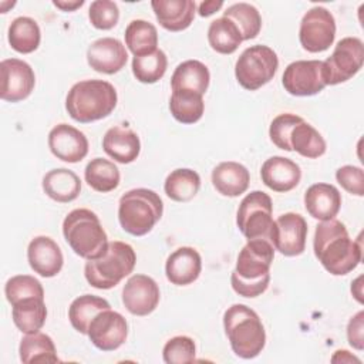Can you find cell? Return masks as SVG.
<instances>
[{"label": "cell", "instance_id": "obj_1", "mask_svg": "<svg viewBox=\"0 0 364 364\" xmlns=\"http://www.w3.org/2000/svg\"><path fill=\"white\" fill-rule=\"evenodd\" d=\"M313 249L318 262L333 276L353 272L363 259L361 239L353 240L346 225L337 219L323 220L317 225Z\"/></svg>", "mask_w": 364, "mask_h": 364}, {"label": "cell", "instance_id": "obj_2", "mask_svg": "<svg viewBox=\"0 0 364 364\" xmlns=\"http://www.w3.org/2000/svg\"><path fill=\"white\" fill-rule=\"evenodd\" d=\"M117 90L108 81L84 80L70 88L65 109L74 121L88 124L108 117L117 107Z\"/></svg>", "mask_w": 364, "mask_h": 364}, {"label": "cell", "instance_id": "obj_3", "mask_svg": "<svg viewBox=\"0 0 364 364\" xmlns=\"http://www.w3.org/2000/svg\"><path fill=\"white\" fill-rule=\"evenodd\" d=\"M223 327L233 353L245 360L257 357L266 344L259 314L246 304H232L223 314Z\"/></svg>", "mask_w": 364, "mask_h": 364}, {"label": "cell", "instance_id": "obj_4", "mask_svg": "<svg viewBox=\"0 0 364 364\" xmlns=\"http://www.w3.org/2000/svg\"><path fill=\"white\" fill-rule=\"evenodd\" d=\"M63 235L74 253L87 260L102 256L109 243L97 213L85 208L74 209L65 216Z\"/></svg>", "mask_w": 364, "mask_h": 364}, {"label": "cell", "instance_id": "obj_5", "mask_svg": "<svg viewBox=\"0 0 364 364\" xmlns=\"http://www.w3.org/2000/svg\"><path fill=\"white\" fill-rule=\"evenodd\" d=\"M164 213L161 196L146 188L125 192L118 203V220L121 228L132 236L149 233Z\"/></svg>", "mask_w": 364, "mask_h": 364}, {"label": "cell", "instance_id": "obj_6", "mask_svg": "<svg viewBox=\"0 0 364 364\" xmlns=\"http://www.w3.org/2000/svg\"><path fill=\"white\" fill-rule=\"evenodd\" d=\"M136 255L131 245L119 240L109 242L102 256L87 260L84 276L87 282L100 290L115 287L135 267Z\"/></svg>", "mask_w": 364, "mask_h": 364}, {"label": "cell", "instance_id": "obj_7", "mask_svg": "<svg viewBox=\"0 0 364 364\" xmlns=\"http://www.w3.org/2000/svg\"><path fill=\"white\" fill-rule=\"evenodd\" d=\"M279 58L273 48L263 44L247 47L237 58L235 75L237 82L249 91H256L273 80Z\"/></svg>", "mask_w": 364, "mask_h": 364}, {"label": "cell", "instance_id": "obj_8", "mask_svg": "<svg viewBox=\"0 0 364 364\" xmlns=\"http://www.w3.org/2000/svg\"><path fill=\"white\" fill-rule=\"evenodd\" d=\"M273 203L267 193L253 191L247 193L237 209L236 223L243 236L249 239H266L270 242L273 220Z\"/></svg>", "mask_w": 364, "mask_h": 364}, {"label": "cell", "instance_id": "obj_9", "mask_svg": "<svg viewBox=\"0 0 364 364\" xmlns=\"http://www.w3.org/2000/svg\"><path fill=\"white\" fill-rule=\"evenodd\" d=\"M364 63V44L358 37H344L333 54L323 61V74L327 85H337L353 78Z\"/></svg>", "mask_w": 364, "mask_h": 364}, {"label": "cell", "instance_id": "obj_10", "mask_svg": "<svg viewBox=\"0 0 364 364\" xmlns=\"http://www.w3.org/2000/svg\"><path fill=\"white\" fill-rule=\"evenodd\" d=\"M336 37V20L333 14L321 6L311 7L300 21L299 40L309 53L326 51Z\"/></svg>", "mask_w": 364, "mask_h": 364}, {"label": "cell", "instance_id": "obj_11", "mask_svg": "<svg viewBox=\"0 0 364 364\" xmlns=\"http://www.w3.org/2000/svg\"><path fill=\"white\" fill-rule=\"evenodd\" d=\"M284 90L296 97L316 95L327 87L323 74V61L297 60L290 63L283 73Z\"/></svg>", "mask_w": 364, "mask_h": 364}, {"label": "cell", "instance_id": "obj_12", "mask_svg": "<svg viewBox=\"0 0 364 364\" xmlns=\"http://www.w3.org/2000/svg\"><path fill=\"white\" fill-rule=\"evenodd\" d=\"M307 230V222L301 215L294 212L283 213L274 220L270 243L284 256H299L306 249Z\"/></svg>", "mask_w": 364, "mask_h": 364}, {"label": "cell", "instance_id": "obj_13", "mask_svg": "<svg viewBox=\"0 0 364 364\" xmlns=\"http://www.w3.org/2000/svg\"><path fill=\"white\" fill-rule=\"evenodd\" d=\"M87 336L98 350L114 351L125 343L128 337V323L121 313L107 309L91 320Z\"/></svg>", "mask_w": 364, "mask_h": 364}, {"label": "cell", "instance_id": "obj_14", "mask_svg": "<svg viewBox=\"0 0 364 364\" xmlns=\"http://www.w3.org/2000/svg\"><path fill=\"white\" fill-rule=\"evenodd\" d=\"M0 98L9 102L26 100L36 85V75L30 64L18 58H6L0 63Z\"/></svg>", "mask_w": 364, "mask_h": 364}, {"label": "cell", "instance_id": "obj_15", "mask_svg": "<svg viewBox=\"0 0 364 364\" xmlns=\"http://www.w3.org/2000/svg\"><path fill=\"white\" fill-rule=\"evenodd\" d=\"M274 247L266 239H249L237 255L235 273L246 280L259 279L270 273Z\"/></svg>", "mask_w": 364, "mask_h": 364}, {"label": "cell", "instance_id": "obj_16", "mask_svg": "<svg viewBox=\"0 0 364 364\" xmlns=\"http://www.w3.org/2000/svg\"><path fill=\"white\" fill-rule=\"evenodd\" d=\"M161 299L156 282L146 274L131 276L122 289V303L134 316L151 314Z\"/></svg>", "mask_w": 364, "mask_h": 364}, {"label": "cell", "instance_id": "obj_17", "mask_svg": "<svg viewBox=\"0 0 364 364\" xmlns=\"http://www.w3.org/2000/svg\"><path fill=\"white\" fill-rule=\"evenodd\" d=\"M48 148L55 158L75 164L87 156L88 139L80 129L68 124H58L48 134Z\"/></svg>", "mask_w": 364, "mask_h": 364}, {"label": "cell", "instance_id": "obj_18", "mask_svg": "<svg viewBox=\"0 0 364 364\" xmlns=\"http://www.w3.org/2000/svg\"><path fill=\"white\" fill-rule=\"evenodd\" d=\"M128 60L125 46L112 37H102L90 44L87 50L88 65L102 74H115L124 68Z\"/></svg>", "mask_w": 364, "mask_h": 364}, {"label": "cell", "instance_id": "obj_19", "mask_svg": "<svg viewBox=\"0 0 364 364\" xmlns=\"http://www.w3.org/2000/svg\"><path fill=\"white\" fill-rule=\"evenodd\" d=\"M27 259L34 273L43 277L57 276L64 263L60 246L48 236H37L28 243Z\"/></svg>", "mask_w": 364, "mask_h": 364}, {"label": "cell", "instance_id": "obj_20", "mask_svg": "<svg viewBox=\"0 0 364 364\" xmlns=\"http://www.w3.org/2000/svg\"><path fill=\"white\" fill-rule=\"evenodd\" d=\"M202 270V257L191 246H182L172 252L165 263L166 279L175 286H188L193 283Z\"/></svg>", "mask_w": 364, "mask_h": 364}, {"label": "cell", "instance_id": "obj_21", "mask_svg": "<svg viewBox=\"0 0 364 364\" xmlns=\"http://www.w3.org/2000/svg\"><path fill=\"white\" fill-rule=\"evenodd\" d=\"M262 182L274 192H289L294 189L301 179L300 166L284 156H272L266 159L260 169Z\"/></svg>", "mask_w": 364, "mask_h": 364}, {"label": "cell", "instance_id": "obj_22", "mask_svg": "<svg viewBox=\"0 0 364 364\" xmlns=\"http://www.w3.org/2000/svg\"><path fill=\"white\" fill-rule=\"evenodd\" d=\"M307 213L318 220L334 219L341 208V193L330 183H314L304 193Z\"/></svg>", "mask_w": 364, "mask_h": 364}, {"label": "cell", "instance_id": "obj_23", "mask_svg": "<svg viewBox=\"0 0 364 364\" xmlns=\"http://www.w3.org/2000/svg\"><path fill=\"white\" fill-rule=\"evenodd\" d=\"M151 7L158 23L168 31L188 28L196 10V4L192 0H152Z\"/></svg>", "mask_w": 364, "mask_h": 364}, {"label": "cell", "instance_id": "obj_24", "mask_svg": "<svg viewBox=\"0 0 364 364\" xmlns=\"http://www.w3.org/2000/svg\"><path fill=\"white\" fill-rule=\"evenodd\" d=\"M104 152L119 164L134 162L141 152L139 136L129 128L115 125L102 138Z\"/></svg>", "mask_w": 364, "mask_h": 364}, {"label": "cell", "instance_id": "obj_25", "mask_svg": "<svg viewBox=\"0 0 364 364\" xmlns=\"http://www.w3.org/2000/svg\"><path fill=\"white\" fill-rule=\"evenodd\" d=\"M250 173L246 166L235 161H226L216 165L212 171V183L215 189L229 198L245 193L249 188Z\"/></svg>", "mask_w": 364, "mask_h": 364}, {"label": "cell", "instance_id": "obj_26", "mask_svg": "<svg viewBox=\"0 0 364 364\" xmlns=\"http://www.w3.org/2000/svg\"><path fill=\"white\" fill-rule=\"evenodd\" d=\"M43 191L53 200L68 203L78 198L81 192V181L75 172L67 168L51 169L43 178Z\"/></svg>", "mask_w": 364, "mask_h": 364}, {"label": "cell", "instance_id": "obj_27", "mask_svg": "<svg viewBox=\"0 0 364 364\" xmlns=\"http://www.w3.org/2000/svg\"><path fill=\"white\" fill-rule=\"evenodd\" d=\"M210 74L208 67L198 60H186L175 68L171 77L172 91L185 90L203 95L209 87Z\"/></svg>", "mask_w": 364, "mask_h": 364}, {"label": "cell", "instance_id": "obj_28", "mask_svg": "<svg viewBox=\"0 0 364 364\" xmlns=\"http://www.w3.org/2000/svg\"><path fill=\"white\" fill-rule=\"evenodd\" d=\"M11 318L14 326L24 334H33L41 330L47 318L44 299L30 297L13 304Z\"/></svg>", "mask_w": 364, "mask_h": 364}, {"label": "cell", "instance_id": "obj_29", "mask_svg": "<svg viewBox=\"0 0 364 364\" xmlns=\"http://www.w3.org/2000/svg\"><path fill=\"white\" fill-rule=\"evenodd\" d=\"M20 360L24 364H37V363H57L58 355L54 346V341L50 336L44 333L27 334L21 338L18 346Z\"/></svg>", "mask_w": 364, "mask_h": 364}, {"label": "cell", "instance_id": "obj_30", "mask_svg": "<svg viewBox=\"0 0 364 364\" xmlns=\"http://www.w3.org/2000/svg\"><path fill=\"white\" fill-rule=\"evenodd\" d=\"M290 146L304 158L316 159L326 152V141L321 134L309 122L301 119L290 132Z\"/></svg>", "mask_w": 364, "mask_h": 364}, {"label": "cell", "instance_id": "obj_31", "mask_svg": "<svg viewBox=\"0 0 364 364\" xmlns=\"http://www.w3.org/2000/svg\"><path fill=\"white\" fill-rule=\"evenodd\" d=\"M200 188V176L189 168H178L172 171L164 183L165 193L175 202H189L196 196Z\"/></svg>", "mask_w": 364, "mask_h": 364}, {"label": "cell", "instance_id": "obj_32", "mask_svg": "<svg viewBox=\"0 0 364 364\" xmlns=\"http://www.w3.org/2000/svg\"><path fill=\"white\" fill-rule=\"evenodd\" d=\"M111 309L109 303L94 294H82L73 300L68 307V318L74 330L81 334L88 333V327L91 320L102 310Z\"/></svg>", "mask_w": 364, "mask_h": 364}, {"label": "cell", "instance_id": "obj_33", "mask_svg": "<svg viewBox=\"0 0 364 364\" xmlns=\"http://www.w3.org/2000/svg\"><path fill=\"white\" fill-rule=\"evenodd\" d=\"M41 31L37 21L31 17H17L9 27V44L21 54H30L40 46Z\"/></svg>", "mask_w": 364, "mask_h": 364}, {"label": "cell", "instance_id": "obj_34", "mask_svg": "<svg viewBox=\"0 0 364 364\" xmlns=\"http://www.w3.org/2000/svg\"><path fill=\"white\" fill-rule=\"evenodd\" d=\"M125 44L134 57L146 55L156 50L158 31L156 27L146 20H132L125 28Z\"/></svg>", "mask_w": 364, "mask_h": 364}, {"label": "cell", "instance_id": "obj_35", "mask_svg": "<svg viewBox=\"0 0 364 364\" xmlns=\"http://www.w3.org/2000/svg\"><path fill=\"white\" fill-rule=\"evenodd\" d=\"M169 109L172 117L181 124H195L198 122L205 111L203 95L193 92L178 90L172 91L169 100Z\"/></svg>", "mask_w": 364, "mask_h": 364}, {"label": "cell", "instance_id": "obj_36", "mask_svg": "<svg viewBox=\"0 0 364 364\" xmlns=\"http://www.w3.org/2000/svg\"><path fill=\"white\" fill-rule=\"evenodd\" d=\"M208 41L212 50H215L216 53L232 54L237 50L243 38L237 26L232 20L220 17L209 24Z\"/></svg>", "mask_w": 364, "mask_h": 364}, {"label": "cell", "instance_id": "obj_37", "mask_svg": "<svg viewBox=\"0 0 364 364\" xmlns=\"http://www.w3.org/2000/svg\"><path fill=\"white\" fill-rule=\"evenodd\" d=\"M84 178L88 186L94 191L105 193L114 191L119 185L121 175L114 162L104 158H94L87 164Z\"/></svg>", "mask_w": 364, "mask_h": 364}, {"label": "cell", "instance_id": "obj_38", "mask_svg": "<svg viewBox=\"0 0 364 364\" xmlns=\"http://www.w3.org/2000/svg\"><path fill=\"white\" fill-rule=\"evenodd\" d=\"M223 17L232 20L243 40L255 38L262 28V17L257 9L249 3H235L223 11Z\"/></svg>", "mask_w": 364, "mask_h": 364}, {"label": "cell", "instance_id": "obj_39", "mask_svg": "<svg viewBox=\"0 0 364 364\" xmlns=\"http://www.w3.org/2000/svg\"><path fill=\"white\" fill-rule=\"evenodd\" d=\"M168 67V58L165 53L156 48L154 53L132 58V73L139 82L154 84L159 81Z\"/></svg>", "mask_w": 364, "mask_h": 364}, {"label": "cell", "instance_id": "obj_40", "mask_svg": "<svg viewBox=\"0 0 364 364\" xmlns=\"http://www.w3.org/2000/svg\"><path fill=\"white\" fill-rule=\"evenodd\" d=\"M4 294L7 301L13 306L17 301L30 297L44 299V289L34 276L17 274L7 280L4 286Z\"/></svg>", "mask_w": 364, "mask_h": 364}, {"label": "cell", "instance_id": "obj_41", "mask_svg": "<svg viewBox=\"0 0 364 364\" xmlns=\"http://www.w3.org/2000/svg\"><path fill=\"white\" fill-rule=\"evenodd\" d=\"M196 346L188 336H176L166 341L162 350V357L166 364H183L195 361Z\"/></svg>", "mask_w": 364, "mask_h": 364}, {"label": "cell", "instance_id": "obj_42", "mask_svg": "<svg viewBox=\"0 0 364 364\" xmlns=\"http://www.w3.org/2000/svg\"><path fill=\"white\" fill-rule=\"evenodd\" d=\"M303 118L296 115V114H290V112H284V114H279L276 118H273L270 128H269V136L270 141L280 149L283 151H291L290 146V132L293 129V127L296 124H299Z\"/></svg>", "mask_w": 364, "mask_h": 364}, {"label": "cell", "instance_id": "obj_43", "mask_svg": "<svg viewBox=\"0 0 364 364\" xmlns=\"http://www.w3.org/2000/svg\"><path fill=\"white\" fill-rule=\"evenodd\" d=\"M91 24L98 30H111L119 20V10L115 1L95 0L88 10Z\"/></svg>", "mask_w": 364, "mask_h": 364}, {"label": "cell", "instance_id": "obj_44", "mask_svg": "<svg viewBox=\"0 0 364 364\" xmlns=\"http://www.w3.org/2000/svg\"><path fill=\"white\" fill-rule=\"evenodd\" d=\"M336 179L348 193L355 196L364 195V172L360 166L344 165L338 168L336 172Z\"/></svg>", "mask_w": 364, "mask_h": 364}, {"label": "cell", "instance_id": "obj_45", "mask_svg": "<svg viewBox=\"0 0 364 364\" xmlns=\"http://www.w3.org/2000/svg\"><path fill=\"white\" fill-rule=\"evenodd\" d=\"M269 283H270V273H267L259 279H255V280L242 279L235 272H232V274H230L232 289L242 297L253 299V297L263 294L267 290Z\"/></svg>", "mask_w": 364, "mask_h": 364}, {"label": "cell", "instance_id": "obj_46", "mask_svg": "<svg viewBox=\"0 0 364 364\" xmlns=\"http://www.w3.org/2000/svg\"><path fill=\"white\" fill-rule=\"evenodd\" d=\"M347 338L355 350L364 348V311L360 310L353 316L347 324Z\"/></svg>", "mask_w": 364, "mask_h": 364}, {"label": "cell", "instance_id": "obj_47", "mask_svg": "<svg viewBox=\"0 0 364 364\" xmlns=\"http://www.w3.org/2000/svg\"><path fill=\"white\" fill-rule=\"evenodd\" d=\"M223 6V1L220 0H208V1H202L199 4V9H198V13L200 17H209L212 16L215 11H218L219 9H222Z\"/></svg>", "mask_w": 364, "mask_h": 364}, {"label": "cell", "instance_id": "obj_48", "mask_svg": "<svg viewBox=\"0 0 364 364\" xmlns=\"http://www.w3.org/2000/svg\"><path fill=\"white\" fill-rule=\"evenodd\" d=\"M53 4L63 11H74L84 4V0H53Z\"/></svg>", "mask_w": 364, "mask_h": 364}, {"label": "cell", "instance_id": "obj_49", "mask_svg": "<svg viewBox=\"0 0 364 364\" xmlns=\"http://www.w3.org/2000/svg\"><path fill=\"white\" fill-rule=\"evenodd\" d=\"M361 280H363V276H358V277L354 280L353 286H351V293H353V296H354L360 303H363V299H361V296H363V293H361V289H363Z\"/></svg>", "mask_w": 364, "mask_h": 364}]
</instances>
